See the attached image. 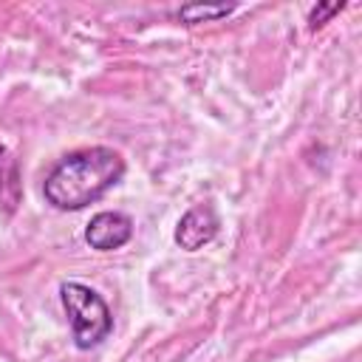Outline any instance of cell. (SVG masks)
I'll return each mask as SVG.
<instances>
[{"label": "cell", "mask_w": 362, "mask_h": 362, "mask_svg": "<svg viewBox=\"0 0 362 362\" xmlns=\"http://www.w3.org/2000/svg\"><path fill=\"white\" fill-rule=\"evenodd\" d=\"M130 238H133V218L116 209L93 215L85 229V240L90 243V249H99V252L122 249Z\"/></svg>", "instance_id": "277c9868"}, {"label": "cell", "mask_w": 362, "mask_h": 362, "mask_svg": "<svg viewBox=\"0 0 362 362\" xmlns=\"http://www.w3.org/2000/svg\"><path fill=\"white\" fill-rule=\"evenodd\" d=\"M124 175V158L110 147H85L68 153L45 175V201L57 209H82L99 201Z\"/></svg>", "instance_id": "6da1fadb"}, {"label": "cell", "mask_w": 362, "mask_h": 362, "mask_svg": "<svg viewBox=\"0 0 362 362\" xmlns=\"http://www.w3.org/2000/svg\"><path fill=\"white\" fill-rule=\"evenodd\" d=\"M59 297H62L65 314L71 317V331H74L76 348L88 351V348L99 345L102 339H107V334L113 331V317H110L107 303L90 286L68 280L59 286Z\"/></svg>", "instance_id": "7a4b0ae2"}, {"label": "cell", "mask_w": 362, "mask_h": 362, "mask_svg": "<svg viewBox=\"0 0 362 362\" xmlns=\"http://www.w3.org/2000/svg\"><path fill=\"white\" fill-rule=\"evenodd\" d=\"M345 3H320L311 14H308V23H311V28H317V25H322V23H328V17H334L339 8H342Z\"/></svg>", "instance_id": "8992f818"}, {"label": "cell", "mask_w": 362, "mask_h": 362, "mask_svg": "<svg viewBox=\"0 0 362 362\" xmlns=\"http://www.w3.org/2000/svg\"><path fill=\"white\" fill-rule=\"evenodd\" d=\"M235 6H201V3H192V6H184L178 11V17L184 23H201V20H218V17H226L232 14Z\"/></svg>", "instance_id": "5b68a950"}, {"label": "cell", "mask_w": 362, "mask_h": 362, "mask_svg": "<svg viewBox=\"0 0 362 362\" xmlns=\"http://www.w3.org/2000/svg\"><path fill=\"white\" fill-rule=\"evenodd\" d=\"M218 226H221V221H218L215 206L212 204H195L181 215V221L175 226V243L187 252H198L201 246H206L218 235Z\"/></svg>", "instance_id": "3957f363"}]
</instances>
